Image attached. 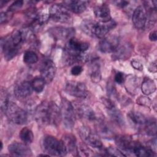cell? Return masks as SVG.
Listing matches in <instances>:
<instances>
[{
    "mask_svg": "<svg viewBox=\"0 0 157 157\" xmlns=\"http://www.w3.org/2000/svg\"><path fill=\"white\" fill-rule=\"evenodd\" d=\"M89 46V43L79 40L75 37L69 39L64 48L66 63L71 64L86 60L87 58L85 53L88 49Z\"/></svg>",
    "mask_w": 157,
    "mask_h": 157,
    "instance_id": "1",
    "label": "cell"
},
{
    "mask_svg": "<svg viewBox=\"0 0 157 157\" xmlns=\"http://www.w3.org/2000/svg\"><path fill=\"white\" fill-rule=\"evenodd\" d=\"M25 38L23 31L16 30L1 39V50L7 60L12 59L18 54Z\"/></svg>",
    "mask_w": 157,
    "mask_h": 157,
    "instance_id": "2",
    "label": "cell"
},
{
    "mask_svg": "<svg viewBox=\"0 0 157 157\" xmlns=\"http://www.w3.org/2000/svg\"><path fill=\"white\" fill-rule=\"evenodd\" d=\"M1 98V110L7 118L15 124H25L28 120L27 112L13 102L9 101L6 94H3L2 93Z\"/></svg>",
    "mask_w": 157,
    "mask_h": 157,
    "instance_id": "3",
    "label": "cell"
},
{
    "mask_svg": "<svg viewBox=\"0 0 157 157\" xmlns=\"http://www.w3.org/2000/svg\"><path fill=\"white\" fill-rule=\"evenodd\" d=\"M42 144L44 150L49 155L63 156L67 153L63 141L58 140L53 136H47L45 137Z\"/></svg>",
    "mask_w": 157,
    "mask_h": 157,
    "instance_id": "4",
    "label": "cell"
},
{
    "mask_svg": "<svg viewBox=\"0 0 157 157\" xmlns=\"http://www.w3.org/2000/svg\"><path fill=\"white\" fill-rule=\"evenodd\" d=\"M60 111L63 124L66 128L72 129L75 122V112L73 105L66 98H62Z\"/></svg>",
    "mask_w": 157,
    "mask_h": 157,
    "instance_id": "5",
    "label": "cell"
},
{
    "mask_svg": "<svg viewBox=\"0 0 157 157\" xmlns=\"http://www.w3.org/2000/svg\"><path fill=\"white\" fill-rule=\"evenodd\" d=\"M78 134L86 145L98 149H102L103 148V145L99 136L93 132L88 127L85 126L80 127Z\"/></svg>",
    "mask_w": 157,
    "mask_h": 157,
    "instance_id": "6",
    "label": "cell"
},
{
    "mask_svg": "<svg viewBox=\"0 0 157 157\" xmlns=\"http://www.w3.org/2000/svg\"><path fill=\"white\" fill-rule=\"evenodd\" d=\"M49 17L52 20L59 23H67L71 19L69 10L62 4L52 5L49 10Z\"/></svg>",
    "mask_w": 157,
    "mask_h": 157,
    "instance_id": "7",
    "label": "cell"
},
{
    "mask_svg": "<svg viewBox=\"0 0 157 157\" xmlns=\"http://www.w3.org/2000/svg\"><path fill=\"white\" fill-rule=\"evenodd\" d=\"M66 91L70 95L78 98H85L88 96V90L86 85L77 81H69L65 86Z\"/></svg>",
    "mask_w": 157,
    "mask_h": 157,
    "instance_id": "8",
    "label": "cell"
},
{
    "mask_svg": "<svg viewBox=\"0 0 157 157\" xmlns=\"http://www.w3.org/2000/svg\"><path fill=\"white\" fill-rule=\"evenodd\" d=\"M117 25L113 20L107 22H94L91 30V34L99 39H103Z\"/></svg>",
    "mask_w": 157,
    "mask_h": 157,
    "instance_id": "9",
    "label": "cell"
},
{
    "mask_svg": "<svg viewBox=\"0 0 157 157\" xmlns=\"http://www.w3.org/2000/svg\"><path fill=\"white\" fill-rule=\"evenodd\" d=\"M132 23L137 29H144L148 23V15L146 9L143 6H139L134 10L132 17Z\"/></svg>",
    "mask_w": 157,
    "mask_h": 157,
    "instance_id": "10",
    "label": "cell"
},
{
    "mask_svg": "<svg viewBox=\"0 0 157 157\" xmlns=\"http://www.w3.org/2000/svg\"><path fill=\"white\" fill-rule=\"evenodd\" d=\"M34 118L40 125L50 124L49 102H43L36 108Z\"/></svg>",
    "mask_w": 157,
    "mask_h": 157,
    "instance_id": "11",
    "label": "cell"
},
{
    "mask_svg": "<svg viewBox=\"0 0 157 157\" xmlns=\"http://www.w3.org/2000/svg\"><path fill=\"white\" fill-rule=\"evenodd\" d=\"M115 142L117 146L121 150L126 152H132L134 148L139 144L132 137L126 135L115 136Z\"/></svg>",
    "mask_w": 157,
    "mask_h": 157,
    "instance_id": "12",
    "label": "cell"
},
{
    "mask_svg": "<svg viewBox=\"0 0 157 157\" xmlns=\"http://www.w3.org/2000/svg\"><path fill=\"white\" fill-rule=\"evenodd\" d=\"M49 33L56 40H65L73 37L75 34V30L73 28L56 26L50 28L49 29Z\"/></svg>",
    "mask_w": 157,
    "mask_h": 157,
    "instance_id": "13",
    "label": "cell"
},
{
    "mask_svg": "<svg viewBox=\"0 0 157 157\" xmlns=\"http://www.w3.org/2000/svg\"><path fill=\"white\" fill-rule=\"evenodd\" d=\"M56 71V68L55 63L50 59H47L43 63L40 68L41 77L46 83H49L53 80Z\"/></svg>",
    "mask_w": 157,
    "mask_h": 157,
    "instance_id": "14",
    "label": "cell"
},
{
    "mask_svg": "<svg viewBox=\"0 0 157 157\" xmlns=\"http://www.w3.org/2000/svg\"><path fill=\"white\" fill-rule=\"evenodd\" d=\"M119 39L116 36L103 38L99 44V50L103 53H113L119 45Z\"/></svg>",
    "mask_w": 157,
    "mask_h": 157,
    "instance_id": "15",
    "label": "cell"
},
{
    "mask_svg": "<svg viewBox=\"0 0 157 157\" xmlns=\"http://www.w3.org/2000/svg\"><path fill=\"white\" fill-rule=\"evenodd\" d=\"M9 153L15 156H31L33 155L31 150L26 144L13 142L9 145Z\"/></svg>",
    "mask_w": 157,
    "mask_h": 157,
    "instance_id": "16",
    "label": "cell"
},
{
    "mask_svg": "<svg viewBox=\"0 0 157 157\" xmlns=\"http://www.w3.org/2000/svg\"><path fill=\"white\" fill-rule=\"evenodd\" d=\"M95 121L96 129L98 135L103 138L109 139L115 137V134L113 130L105 120L101 118L98 119L96 118Z\"/></svg>",
    "mask_w": 157,
    "mask_h": 157,
    "instance_id": "17",
    "label": "cell"
},
{
    "mask_svg": "<svg viewBox=\"0 0 157 157\" xmlns=\"http://www.w3.org/2000/svg\"><path fill=\"white\" fill-rule=\"evenodd\" d=\"M74 109L78 116L89 121H95L96 117L93 110L85 104H76Z\"/></svg>",
    "mask_w": 157,
    "mask_h": 157,
    "instance_id": "18",
    "label": "cell"
},
{
    "mask_svg": "<svg viewBox=\"0 0 157 157\" xmlns=\"http://www.w3.org/2000/svg\"><path fill=\"white\" fill-rule=\"evenodd\" d=\"M33 90L30 82L23 81L16 85L14 88V94L18 99H25L29 97Z\"/></svg>",
    "mask_w": 157,
    "mask_h": 157,
    "instance_id": "19",
    "label": "cell"
},
{
    "mask_svg": "<svg viewBox=\"0 0 157 157\" xmlns=\"http://www.w3.org/2000/svg\"><path fill=\"white\" fill-rule=\"evenodd\" d=\"M132 47L130 44L124 43L118 45L115 50L112 53V58L114 59H126L131 55Z\"/></svg>",
    "mask_w": 157,
    "mask_h": 157,
    "instance_id": "20",
    "label": "cell"
},
{
    "mask_svg": "<svg viewBox=\"0 0 157 157\" xmlns=\"http://www.w3.org/2000/svg\"><path fill=\"white\" fill-rule=\"evenodd\" d=\"M94 12L96 17L100 22H107L112 20L110 8L107 4H103L96 6L94 8Z\"/></svg>",
    "mask_w": 157,
    "mask_h": 157,
    "instance_id": "21",
    "label": "cell"
},
{
    "mask_svg": "<svg viewBox=\"0 0 157 157\" xmlns=\"http://www.w3.org/2000/svg\"><path fill=\"white\" fill-rule=\"evenodd\" d=\"M64 5L68 10H71L75 13H80L86 9L87 2L83 1H64Z\"/></svg>",
    "mask_w": 157,
    "mask_h": 157,
    "instance_id": "22",
    "label": "cell"
},
{
    "mask_svg": "<svg viewBox=\"0 0 157 157\" xmlns=\"http://www.w3.org/2000/svg\"><path fill=\"white\" fill-rule=\"evenodd\" d=\"M156 89V84L153 80L149 77H145L142 82L141 90L145 95H149L153 93Z\"/></svg>",
    "mask_w": 157,
    "mask_h": 157,
    "instance_id": "23",
    "label": "cell"
},
{
    "mask_svg": "<svg viewBox=\"0 0 157 157\" xmlns=\"http://www.w3.org/2000/svg\"><path fill=\"white\" fill-rule=\"evenodd\" d=\"M132 153L139 157H149L155 155V151L150 147L142 145L140 143L134 148Z\"/></svg>",
    "mask_w": 157,
    "mask_h": 157,
    "instance_id": "24",
    "label": "cell"
},
{
    "mask_svg": "<svg viewBox=\"0 0 157 157\" xmlns=\"http://www.w3.org/2000/svg\"><path fill=\"white\" fill-rule=\"evenodd\" d=\"M61 140L63 141L67 153L76 152V139L74 136L72 134H66L63 137Z\"/></svg>",
    "mask_w": 157,
    "mask_h": 157,
    "instance_id": "25",
    "label": "cell"
},
{
    "mask_svg": "<svg viewBox=\"0 0 157 157\" xmlns=\"http://www.w3.org/2000/svg\"><path fill=\"white\" fill-rule=\"evenodd\" d=\"M139 80L134 76L127 78L125 82V88L127 91L131 94H136L139 90Z\"/></svg>",
    "mask_w": 157,
    "mask_h": 157,
    "instance_id": "26",
    "label": "cell"
},
{
    "mask_svg": "<svg viewBox=\"0 0 157 157\" xmlns=\"http://www.w3.org/2000/svg\"><path fill=\"white\" fill-rule=\"evenodd\" d=\"M108 110V113L110 117V118L117 124L119 126H123L124 124V120L123 115L121 114V113L116 109L115 105L112 106Z\"/></svg>",
    "mask_w": 157,
    "mask_h": 157,
    "instance_id": "27",
    "label": "cell"
},
{
    "mask_svg": "<svg viewBox=\"0 0 157 157\" xmlns=\"http://www.w3.org/2000/svg\"><path fill=\"white\" fill-rule=\"evenodd\" d=\"M128 117L134 123L139 125H144L148 120L144 114L137 111H130Z\"/></svg>",
    "mask_w": 157,
    "mask_h": 157,
    "instance_id": "28",
    "label": "cell"
},
{
    "mask_svg": "<svg viewBox=\"0 0 157 157\" xmlns=\"http://www.w3.org/2000/svg\"><path fill=\"white\" fill-rule=\"evenodd\" d=\"M19 136L20 139L26 144L32 143L34 140L33 132L28 127H25L20 131Z\"/></svg>",
    "mask_w": 157,
    "mask_h": 157,
    "instance_id": "29",
    "label": "cell"
},
{
    "mask_svg": "<svg viewBox=\"0 0 157 157\" xmlns=\"http://www.w3.org/2000/svg\"><path fill=\"white\" fill-rule=\"evenodd\" d=\"M91 80L94 83H98L101 79V74L100 71V67L98 63L94 62L91 67L90 72Z\"/></svg>",
    "mask_w": 157,
    "mask_h": 157,
    "instance_id": "30",
    "label": "cell"
},
{
    "mask_svg": "<svg viewBox=\"0 0 157 157\" xmlns=\"http://www.w3.org/2000/svg\"><path fill=\"white\" fill-rule=\"evenodd\" d=\"M145 125V131L147 135L155 136L156 134V123L155 119H148Z\"/></svg>",
    "mask_w": 157,
    "mask_h": 157,
    "instance_id": "31",
    "label": "cell"
},
{
    "mask_svg": "<svg viewBox=\"0 0 157 157\" xmlns=\"http://www.w3.org/2000/svg\"><path fill=\"white\" fill-rule=\"evenodd\" d=\"M45 83L46 82L41 77L34 78L31 82L33 91H36V93L42 92L44 89Z\"/></svg>",
    "mask_w": 157,
    "mask_h": 157,
    "instance_id": "32",
    "label": "cell"
},
{
    "mask_svg": "<svg viewBox=\"0 0 157 157\" xmlns=\"http://www.w3.org/2000/svg\"><path fill=\"white\" fill-rule=\"evenodd\" d=\"M76 153H77V155L80 156H90L94 155L93 151L84 142L83 144H80L77 147Z\"/></svg>",
    "mask_w": 157,
    "mask_h": 157,
    "instance_id": "33",
    "label": "cell"
},
{
    "mask_svg": "<svg viewBox=\"0 0 157 157\" xmlns=\"http://www.w3.org/2000/svg\"><path fill=\"white\" fill-rule=\"evenodd\" d=\"M38 61L37 55L33 51H26L23 55V61L28 64L36 63Z\"/></svg>",
    "mask_w": 157,
    "mask_h": 157,
    "instance_id": "34",
    "label": "cell"
},
{
    "mask_svg": "<svg viewBox=\"0 0 157 157\" xmlns=\"http://www.w3.org/2000/svg\"><path fill=\"white\" fill-rule=\"evenodd\" d=\"M105 153H107V155L113 156H125L126 155L118 148L115 147H109L105 150Z\"/></svg>",
    "mask_w": 157,
    "mask_h": 157,
    "instance_id": "35",
    "label": "cell"
},
{
    "mask_svg": "<svg viewBox=\"0 0 157 157\" xmlns=\"http://www.w3.org/2000/svg\"><path fill=\"white\" fill-rule=\"evenodd\" d=\"M23 4V1H16L13 2L9 7L8 9V12L13 13V12L18 10L20 9Z\"/></svg>",
    "mask_w": 157,
    "mask_h": 157,
    "instance_id": "36",
    "label": "cell"
},
{
    "mask_svg": "<svg viewBox=\"0 0 157 157\" xmlns=\"http://www.w3.org/2000/svg\"><path fill=\"white\" fill-rule=\"evenodd\" d=\"M137 103L141 105L150 107L151 105V100L146 96H140L137 99Z\"/></svg>",
    "mask_w": 157,
    "mask_h": 157,
    "instance_id": "37",
    "label": "cell"
},
{
    "mask_svg": "<svg viewBox=\"0 0 157 157\" xmlns=\"http://www.w3.org/2000/svg\"><path fill=\"white\" fill-rule=\"evenodd\" d=\"M12 13L9 12L8 11L7 12H1V16H0L1 24H3V23L7 22L10 18V15H12Z\"/></svg>",
    "mask_w": 157,
    "mask_h": 157,
    "instance_id": "38",
    "label": "cell"
},
{
    "mask_svg": "<svg viewBox=\"0 0 157 157\" xmlns=\"http://www.w3.org/2000/svg\"><path fill=\"white\" fill-rule=\"evenodd\" d=\"M82 71H83V68L80 65L74 66L71 70V74L74 75H78L82 72Z\"/></svg>",
    "mask_w": 157,
    "mask_h": 157,
    "instance_id": "39",
    "label": "cell"
},
{
    "mask_svg": "<svg viewBox=\"0 0 157 157\" xmlns=\"http://www.w3.org/2000/svg\"><path fill=\"white\" fill-rule=\"evenodd\" d=\"M114 80L115 82H117L118 84H121L124 81V75L123 73L122 72H117L114 77Z\"/></svg>",
    "mask_w": 157,
    "mask_h": 157,
    "instance_id": "40",
    "label": "cell"
},
{
    "mask_svg": "<svg viewBox=\"0 0 157 157\" xmlns=\"http://www.w3.org/2000/svg\"><path fill=\"white\" fill-rule=\"evenodd\" d=\"M131 63L132 66L134 68H135L136 69L140 70V71L142 70V69H143V66H142V64L140 61L134 59V60H132V61H131Z\"/></svg>",
    "mask_w": 157,
    "mask_h": 157,
    "instance_id": "41",
    "label": "cell"
},
{
    "mask_svg": "<svg viewBox=\"0 0 157 157\" xmlns=\"http://www.w3.org/2000/svg\"><path fill=\"white\" fill-rule=\"evenodd\" d=\"M149 39L151 41H156L157 39L156 31H151L149 34Z\"/></svg>",
    "mask_w": 157,
    "mask_h": 157,
    "instance_id": "42",
    "label": "cell"
},
{
    "mask_svg": "<svg viewBox=\"0 0 157 157\" xmlns=\"http://www.w3.org/2000/svg\"><path fill=\"white\" fill-rule=\"evenodd\" d=\"M117 6L121 7H124L126 6L128 4V2L124 1H117Z\"/></svg>",
    "mask_w": 157,
    "mask_h": 157,
    "instance_id": "43",
    "label": "cell"
},
{
    "mask_svg": "<svg viewBox=\"0 0 157 157\" xmlns=\"http://www.w3.org/2000/svg\"><path fill=\"white\" fill-rule=\"evenodd\" d=\"M1 150L2 149V147H3V145H2V142H1Z\"/></svg>",
    "mask_w": 157,
    "mask_h": 157,
    "instance_id": "44",
    "label": "cell"
}]
</instances>
